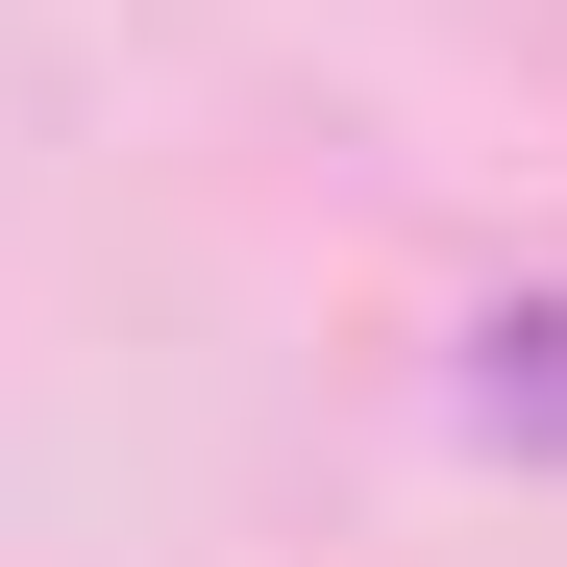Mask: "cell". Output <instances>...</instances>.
Instances as JSON below:
<instances>
[{"label": "cell", "instance_id": "cell-1", "mask_svg": "<svg viewBox=\"0 0 567 567\" xmlns=\"http://www.w3.org/2000/svg\"><path fill=\"white\" fill-rule=\"evenodd\" d=\"M444 420H468V444H518V468H567V271H518V297H468V321H444Z\"/></svg>", "mask_w": 567, "mask_h": 567}]
</instances>
